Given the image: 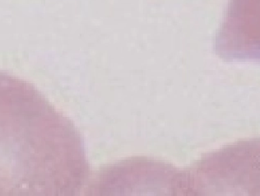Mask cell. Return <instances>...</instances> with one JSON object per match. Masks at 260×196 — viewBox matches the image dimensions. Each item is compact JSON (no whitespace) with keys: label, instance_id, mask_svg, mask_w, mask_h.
<instances>
[{"label":"cell","instance_id":"1","mask_svg":"<svg viewBox=\"0 0 260 196\" xmlns=\"http://www.w3.org/2000/svg\"><path fill=\"white\" fill-rule=\"evenodd\" d=\"M88 174L73 123L32 84L0 71V196L74 195Z\"/></svg>","mask_w":260,"mask_h":196}]
</instances>
